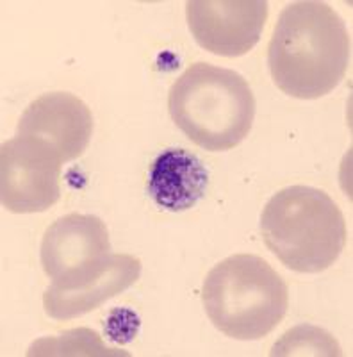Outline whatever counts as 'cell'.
<instances>
[{
    "instance_id": "6da1fadb",
    "label": "cell",
    "mask_w": 353,
    "mask_h": 357,
    "mask_svg": "<svg viewBox=\"0 0 353 357\" xmlns=\"http://www.w3.org/2000/svg\"><path fill=\"white\" fill-rule=\"evenodd\" d=\"M352 38L339 13L320 0L282 9L268 45L275 86L301 100L325 97L341 84L350 66Z\"/></svg>"
},
{
    "instance_id": "7a4b0ae2",
    "label": "cell",
    "mask_w": 353,
    "mask_h": 357,
    "mask_svg": "<svg viewBox=\"0 0 353 357\" xmlns=\"http://www.w3.org/2000/svg\"><path fill=\"white\" fill-rule=\"evenodd\" d=\"M170 116L195 145L225 152L246 138L256 118V97L234 70L195 63L173 82Z\"/></svg>"
},
{
    "instance_id": "3957f363",
    "label": "cell",
    "mask_w": 353,
    "mask_h": 357,
    "mask_svg": "<svg viewBox=\"0 0 353 357\" xmlns=\"http://www.w3.org/2000/svg\"><path fill=\"white\" fill-rule=\"evenodd\" d=\"M272 254L298 273L325 272L346 247V222L332 197L311 186H289L272 197L260 216Z\"/></svg>"
},
{
    "instance_id": "277c9868",
    "label": "cell",
    "mask_w": 353,
    "mask_h": 357,
    "mask_svg": "<svg viewBox=\"0 0 353 357\" xmlns=\"http://www.w3.org/2000/svg\"><path fill=\"white\" fill-rule=\"evenodd\" d=\"M209 320L219 333L241 341L269 336L289 309V289L266 259L234 254L211 268L202 288Z\"/></svg>"
},
{
    "instance_id": "5b68a950",
    "label": "cell",
    "mask_w": 353,
    "mask_h": 357,
    "mask_svg": "<svg viewBox=\"0 0 353 357\" xmlns=\"http://www.w3.org/2000/svg\"><path fill=\"white\" fill-rule=\"evenodd\" d=\"M63 159L36 138L17 136L2 143L0 193L11 213H43L61 199Z\"/></svg>"
},
{
    "instance_id": "8992f818",
    "label": "cell",
    "mask_w": 353,
    "mask_h": 357,
    "mask_svg": "<svg viewBox=\"0 0 353 357\" xmlns=\"http://www.w3.org/2000/svg\"><path fill=\"white\" fill-rule=\"evenodd\" d=\"M141 275V261L130 254H107L65 277L54 279L43 307L54 320H73L114 298Z\"/></svg>"
},
{
    "instance_id": "52a82bcc",
    "label": "cell",
    "mask_w": 353,
    "mask_h": 357,
    "mask_svg": "<svg viewBox=\"0 0 353 357\" xmlns=\"http://www.w3.org/2000/svg\"><path fill=\"white\" fill-rule=\"evenodd\" d=\"M264 0H189L186 18L196 43L211 54L240 57L259 43L268 22Z\"/></svg>"
},
{
    "instance_id": "ba28073f",
    "label": "cell",
    "mask_w": 353,
    "mask_h": 357,
    "mask_svg": "<svg viewBox=\"0 0 353 357\" xmlns=\"http://www.w3.org/2000/svg\"><path fill=\"white\" fill-rule=\"evenodd\" d=\"M17 136L36 138L52 146L63 162L81 158L93 136V114L86 102L68 91L34 98L22 113Z\"/></svg>"
},
{
    "instance_id": "9c48e42d",
    "label": "cell",
    "mask_w": 353,
    "mask_h": 357,
    "mask_svg": "<svg viewBox=\"0 0 353 357\" xmlns=\"http://www.w3.org/2000/svg\"><path fill=\"white\" fill-rule=\"evenodd\" d=\"M111 254L109 232L98 216L70 213L57 218L41 240V266L59 279Z\"/></svg>"
},
{
    "instance_id": "30bf717a",
    "label": "cell",
    "mask_w": 353,
    "mask_h": 357,
    "mask_svg": "<svg viewBox=\"0 0 353 357\" xmlns=\"http://www.w3.org/2000/svg\"><path fill=\"white\" fill-rule=\"evenodd\" d=\"M209 174L198 155L184 149H168L159 154L148 172V193L161 209L187 211L202 199Z\"/></svg>"
},
{
    "instance_id": "8fae6325",
    "label": "cell",
    "mask_w": 353,
    "mask_h": 357,
    "mask_svg": "<svg viewBox=\"0 0 353 357\" xmlns=\"http://www.w3.org/2000/svg\"><path fill=\"white\" fill-rule=\"evenodd\" d=\"M139 331V318L136 312L123 309V324H116V320L109 317L107 320V334L111 340L118 341V343H129L136 337Z\"/></svg>"
}]
</instances>
